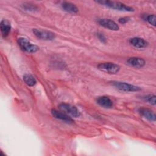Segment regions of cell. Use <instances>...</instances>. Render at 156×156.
Here are the masks:
<instances>
[{"mask_svg":"<svg viewBox=\"0 0 156 156\" xmlns=\"http://www.w3.org/2000/svg\"><path fill=\"white\" fill-rule=\"evenodd\" d=\"M62 8L66 12L76 13L78 12V8L74 4L69 2H63L61 4Z\"/></svg>","mask_w":156,"mask_h":156,"instance_id":"13","label":"cell"},{"mask_svg":"<svg viewBox=\"0 0 156 156\" xmlns=\"http://www.w3.org/2000/svg\"><path fill=\"white\" fill-rule=\"evenodd\" d=\"M129 42L131 45L137 48H146L148 44V43L145 40L139 37L130 38Z\"/></svg>","mask_w":156,"mask_h":156,"instance_id":"11","label":"cell"},{"mask_svg":"<svg viewBox=\"0 0 156 156\" xmlns=\"http://www.w3.org/2000/svg\"><path fill=\"white\" fill-rule=\"evenodd\" d=\"M101 26L112 30H118L119 29L118 25L113 20L110 19H101L99 20Z\"/></svg>","mask_w":156,"mask_h":156,"instance_id":"9","label":"cell"},{"mask_svg":"<svg viewBox=\"0 0 156 156\" xmlns=\"http://www.w3.org/2000/svg\"><path fill=\"white\" fill-rule=\"evenodd\" d=\"M96 102L99 105L106 108H110L113 107L112 101L107 96H102L98 97L96 99Z\"/></svg>","mask_w":156,"mask_h":156,"instance_id":"12","label":"cell"},{"mask_svg":"<svg viewBox=\"0 0 156 156\" xmlns=\"http://www.w3.org/2000/svg\"><path fill=\"white\" fill-rule=\"evenodd\" d=\"M130 20V18L129 17H123V18H121L119 19L118 21L119 22V23L121 24H125L126 23H127Z\"/></svg>","mask_w":156,"mask_h":156,"instance_id":"20","label":"cell"},{"mask_svg":"<svg viewBox=\"0 0 156 156\" xmlns=\"http://www.w3.org/2000/svg\"><path fill=\"white\" fill-rule=\"evenodd\" d=\"M34 34L39 39L44 40H52L55 38V35L52 32L41 30L38 29H34L32 30Z\"/></svg>","mask_w":156,"mask_h":156,"instance_id":"6","label":"cell"},{"mask_svg":"<svg viewBox=\"0 0 156 156\" xmlns=\"http://www.w3.org/2000/svg\"><path fill=\"white\" fill-rule=\"evenodd\" d=\"M127 63L132 67L135 68H141L145 65V61L143 58L140 57H130L127 59Z\"/></svg>","mask_w":156,"mask_h":156,"instance_id":"8","label":"cell"},{"mask_svg":"<svg viewBox=\"0 0 156 156\" xmlns=\"http://www.w3.org/2000/svg\"><path fill=\"white\" fill-rule=\"evenodd\" d=\"M98 68L102 71L112 74L117 73L120 69V66L118 65L110 62L100 63L98 65Z\"/></svg>","mask_w":156,"mask_h":156,"instance_id":"5","label":"cell"},{"mask_svg":"<svg viewBox=\"0 0 156 156\" xmlns=\"http://www.w3.org/2000/svg\"><path fill=\"white\" fill-rule=\"evenodd\" d=\"M51 113L54 117H55V118H57L58 119L62 120L65 122L70 124V123H73L74 122L73 119L68 115H67L62 112H60L57 110L52 109L51 111Z\"/></svg>","mask_w":156,"mask_h":156,"instance_id":"7","label":"cell"},{"mask_svg":"<svg viewBox=\"0 0 156 156\" xmlns=\"http://www.w3.org/2000/svg\"><path fill=\"white\" fill-rule=\"evenodd\" d=\"M146 20L147 21V22H148L150 24H151V25H152V26H155V23H156V16H155V15H149L147 16V17H146Z\"/></svg>","mask_w":156,"mask_h":156,"instance_id":"18","label":"cell"},{"mask_svg":"<svg viewBox=\"0 0 156 156\" xmlns=\"http://www.w3.org/2000/svg\"><path fill=\"white\" fill-rule=\"evenodd\" d=\"M23 80H24V82L28 86H30V87L34 86L36 83V80L34 78V77L29 74H26L24 75Z\"/></svg>","mask_w":156,"mask_h":156,"instance_id":"15","label":"cell"},{"mask_svg":"<svg viewBox=\"0 0 156 156\" xmlns=\"http://www.w3.org/2000/svg\"><path fill=\"white\" fill-rule=\"evenodd\" d=\"M97 37H98L99 40L102 43H106V42H107V39H106V38L105 37V36L103 35V34L99 32V33L97 34Z\"/></svg>","mask_w":156,"mask_h":156,"instance_id":"19","label":"cell"},{"mask_svg":"<svg viewBox=\"0 0 156 156\" xmlns=\"http://www.w3.org/2000/svg\"><path fill=\"white\" fill-rule=\"evenodd\" d=\"M138 112L142 116H143L147 120H149L150 121H155V118H156L155 114L151 110H150L149 108L141 107V108H139Z\"/></svg>","mask_w":156,"mask_h":156,"instance_id":"10","label":"cell"},{"mask_svg":"<svg viewBox=\"0 0 156 156\" xmlns=\"http://www.w3.org/2000/svg\"><path fill=\"white\" fill-rule=\"evenodd\" d=\"M112 85L115 87H116L117 89L123 91L133 92V91H138L141 90V88L139 87H137L132 84H129L126 82H122L113 81L112 82Z\"/></svg>","mask_w":156,"mask_h":156,"instance_id":"3","label":"cell"},{"mask_svg":"<svg viewBox=\"0 0 156 156\" xmlns=\"http://www.w3.org/2000/svg\"><path fill=\"white\" fill-rule=\"evenodd\" d=\"M0 27L2 36L4 37H7L9 35L11 29V26L9 22L5 20H2L0 24Z\"/></svg>","mask_w":156,"mask_h":156,"instance_id":"14","label":"cell"},{"mask_svg":"<svg viewBox=\"0 0 156 156\" xmlns=\"http://www.w3.org/2000/svg\"><path fill=\"white\" fill-rule=\"evenodd\" d=\"M146 101L152 105L155 104V96L154 94H149L143 98Z\"/></svg>","mask_w":156,"mask_h":156,"instance_id":"17","label":"cell"},{"mask_svg":"<svg viewBox=\"0 0 156 156\" xmlns=\"http://www.w3.org/2000/svg\"><path fill=\"white\" fill-rule=\"evenodd\" d=\"M58 108L60 110L67 115H69L73 117L77 118L80 116V112L77 110V108L71 104L62 103L59 104Z\"/></svg>","mask_w":156,"mask_h":156,"instance_id":"4","label":"cell"},{"mask_svg":"<svg viewBox=\"0 0 156 156\" xmlns=\"http://www.w3.org/2000/svg\"><path fill=\"white\" fill-rule=\"evenodd\" d=\"M97 2L105 7H107L108 8L115 9V10H118L119 11H124V12L134 11V9L132 7L119 2L110 1H97Z\"/></svg>","mask_w":156,"mask_h":156,"instance_id":"1","label":"cell"},{"mask_svg":"<svg viewBox=\"0 0 156 156\" xmlns=\"http://www.w3.org/2000/svg\"><path fill=\"white\" fill-rule=\"evenodd\" d=\"M17 43L20 48L23 51L26 52L34 53L39 49V48L37 46L32 44L26 38H19L17 40Z\"/></svg>","mask_w":156,"mask_h":156,"instance_id":"2","label":"cell"},{"mask_svg":"<svg viewBox=\"0 0 156 156\" xmlns=\"http://www.w3.org/2000/svg\"><path fill=\"white\" fill-rule=\"evenodd\" d=\"M23 7L24 10H29V11H35L36 10L38 9V7L36 5H34V4H29V3H25L23 5Z\"/></svg>","mask_w":156,"mask_h":156,"instance_id":"16","label":"cell"}]
</instances>
